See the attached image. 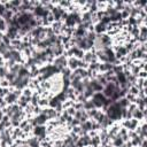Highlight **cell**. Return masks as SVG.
<instances>
[{"label": "cell", "mask_w": 147, "mask_h": 147, "mask_svg": "<svg viewBox=\"0 0 147 147\" xmlns=\"http://www.w3.org/2000/svg\"><path fill=\"white\" fill-rule=\"evenodd\" d=\"M9 2L11 5V7H14V8H18L22 5V0H10Z\"/></svg>", "instance_id": "obj_22"}, {"label": "cell", "mask_w": 147, "mask_h": 147, "mask_svg": "<svg viewBox=\"0 0 147 147\" xmlns=\"http://www.w3.org/2000/svg\"><path fill=\"white\" fill-rule=\"evenodd\" d=\"M67 10L65 9H63V8H61L60 6H54V8L51 10V14L54 16V20L55 21H61V17H62V15L65 13Z\"/></svg>", "instance_id": "obj_5"}, {"label": "cell", "mask_w": 147, "mask_h": 147, "mask_svg": "<svg viewBox=\"0 0 147 147\" xmlns=\"http://www.w3.org/2000/svg\"><path fill=\"white\" fill-rule=\"evenodd\" d=\"M90 86L94 93L95 92H102V90H103V86L101 84H99L96 79H90Z\"/></svg>", "instance_id": "obj_8"}, {"label": "cell", "mask_w": 147, "mask_h": 147, "mask_svg": "<svg viewBox=\"0 0 147 147\" xmlns=\"http://www.w3.org/2000/svg\"><path fill=\"white\" fill-rule=\"evenodd\" d=\"M62 102H60L59 101V99L56 98V95H54L49 101H48V107H51V108H53V109H55L57 106H60Z\"/></svg>", "instance_id": "obj_11"}, {"label": "cell", "mask_w": 147, "mask_h": 147, "mask_svg": "<svg viewBox=\"0 0 147 147\" xmlns=\"http://www.w3.org/2000/svg\"><path fill=\"white\" fill-rule=\"evenodd\" d=\"M7 106H8V105L6 103L5 99H3V98H0V108H1V109H3V108H5V107H7Z\"/></svg>", "instance_id": "obj_29"}, {"label": "cell", "mask_w": 147, "mask_h": 147, "mask_svg": "<svg viewBox=\"0 0 147 147\" xmlns=\"http://www.w3.org/2000/svg\"><path fill=\"white\" fill-rule=\"evenodd\" d=\"M100 145H101V141H100V138H99V136H98V134L91 138L90 146H92V147H99Z\"/></svg>", "instance_id": "obj_12"}, {"label": "cell", "mask_w": 147, "mask_h": 147, "mask_svg": "<svg viewBox=\"0 0 147 147\" xmlns=\"http://www.w3.org/2000/svg\"><path fill=\"white\" fill-rule=\"evenodd\" d=\"M7 28H8V25H7L6 21L1 18V20H0V32H2V33H6V31H7Z\"/></svg>", "instance_id": "obj_20"}, {"label": "cell", "mask_w": 147, "mask_h": 147, "mask_svg": "<svg viewBox=\"0 0 147 147\" xmlns=\"http://www.w3.org/2000/svg\"><path fill=\"white\" fill-rule=\"evenodd\" d=\"M138 92H139V88H138L136 85H131V86L127 88V93H130V94H132V95H134V96L138 95Z\"/></svg>", "instance_id": "obj_16"}, {"label": "cell", "mask_w": 147, "mask_h": 147, "mask_svg": "<svg viewBox=\"0 0 147 147\" xmlns=\"http://www.w3.org/2000/svg\"><path fill=\"white\" fill-rule=\"evenodd\" d=\"M67 62H68V57L63 54V55H60V56H57V57H54L52 64H53L54 67H56V68L61 71L63 68H67Z\"/></svg>", "instance_id": "obj_2"}, {"label": "cell", "mask_w": 147, "mask_h": 147, "mask_svg": "<svg viewBox=\"0 0 147 147\" xmlns=\"http://www.w3.org/2000/svg\"><path fill=\"white\" fill-rule=\"evenodd\" d=\"M7 74H8V69H7L5 65H3V67H0V79L6 78Z\"/></svg>", "instance_id": "obj_21"}, {"label": "cell", "mask_w": 147, "mask_h": 147, "mask_svg": "<svg viewBox=\"0 0 147 147\" xmlns=\"http://www.w3.org/2000/svg\"><path fill=\"white\" fill-rule=\"evenodd\" d=\"M132 147H136V146H132Z\"/></svg>", "instance_id": "obj_31"}, {"label": "cell", "mask_w": 147, "mask_h": 147, "mask_svg": "<svg viewBox=\"0 0 147 147\" xmlns=\"http://www.w3.org/2000/svg\"><path fill=\"white\" fill-rule=\"evenodd\" d=\"M119 88L118 84H115V83H107L105 86H103V90H102V94L107 98V99H110L113 96V94Z\"/></svg>", "instance_id": "obj_1"}, {"label": "cell", "mask_w": 147, "mask_h": 147, "mask_svg": "<svg viewBox=\"0 0 147 147\" xmlns=\"http://www.w3.org/2000/svg\"><path fill=\"white\" fill-rule=\"evenodd\" d=\"M74 103H75V101H72V100H65L64 102H62V107H63V109L65 110V109H68V108H70V107H74Z\"/></svg>", "instance_id": "obj_18"}, {"label": "cell", "mask_w": 147, "mask_h": 147, "mask_svg": "<svg viewBox=\"0 0 147 147\" xmlns=\"http://www.w3.org/2000/svg\"><path fill=\"white\" fill-rule=\"evenodd\" d=\"M65 113L68 114V116H75V113H76V109L74 108V107H70V108H68V109H65Z\"/></svg>", "instance_id": "obj_25"}, {"label": "cell", "mask_w": 147, "mask_h": 147, "mask_svg": "<svg viewBox=\"0 0 147 147\" xmlns=\"http://www.w3.org/2000/svg\"><path fill=\"white\" fill-rule=\"evenodd\" d=\"M107 32V25H105L101 22H98L96 24H94V33L95 34H102Z\"/></svg>", "instance_id": "obj_6"}, {"label": "cell", "mask_w": 147, "mask_h": 147, "mask_svg": "<svg viewBox=\"0 0 147 147\" xmlns=\"http://www.w3.org/2000/svg\"><path fill=\"white\" fill-rule=\"evenodd\" d=\"M6 11V8H5V3L2 2V0L0 1V17H2L3 13Z\"/></svg>", "instance_id": "obj_28"}, {"label": "cell", "mask_w": 147, "mask_h": 147, "mask_svg": "<svg viewBox=\"0 0 147 147\" xmlns=\"http://www.w3.org/2000/svg\"><path fill=\"white\" fill-rule=\"evenodd\" d=\"M116 102L118 103V106H119L121 108H127V106L130 105V102L127 101V99H126L125 96H123V98H119V99H118Z\"/></svg>", "instance_id": "obj_13"}, {"label": "cell", "mask_w": 147, "mask_h": 147, "mask_svg": "<svg viewBox=\"0 0 147 147\" xmlns=\"http://www.w3.org/2000/svg\"><path fill=\"white\" fill-rule=\"evenodd\" d=\"M32 94H33V91H32L31 88H29V87H25V88H23V90H22V95H23V96L31 98V96H32Z\"/></svg>", "instance_id": "obj_17"}, {"label": "cell", "mask_w": 147, "mask_h": 147, "mask_svg": "<svg viewBox=\"0 0 147 147\" xmlns=\"http://www.w3.org/2000/svg\"><path fill=\"white\" fill-rule=\"evenodd\" d=\"M136 86L141 90V88H146L147 86V79H142V78H138L137 79V83H136Z\"/></svg>", "instance_id": "obj_15"}, {"label": "cell", "mask_w": 147, "mask_h": 147, "mask_svg": "<svg viewBox=\"0 0 147 147\" xmlns=\"http://www.w3.org/2000/svg\"><path fill=\"white\" fill-rule=\"evenodd\" d=\"M78 62H79V60L78 59H76V57H68V62H67V67L71 70V71H74V70H76L77 68H78Z\"/></svg>", "instance_id": "obj_7"}, {"label": "cell", "mask_w": 147, "mask_h": 147, "mask_svg": "<svg viewBox=\"0 0 147 147\" xmlns=\"http://www.w3.org/2000/svg\"><path fill=\"white\" fill-rule=\"evenodd\" d=\"M125 98L127 99V101H129L130 103H136V99H137V96H134V95H132V94H130V93H126Z\"/></svg>", "instance_id": "obj_23"}, {"label": "cell", "mask_w": 147, "mask_h": 147, "mask_svg": "<svg viewBox=\"0 0 147 147\" xmlns=\"http://www.w3.org/2000/svg\"><path fill=\"white\" fill-rule=\"evenodd\" d=\"M93 108H95L94 107V103H93V101L91 100V99H88V100H86L84 103H83V109L84 110H91V109H93Z\"/></svg>", "instance_id": "obj_14"}, {"label": "cell", "mask_w": 147, "mask_h": 147, "mask_svg": "<svg viewBox=\"0 0 147 147\" xmlns=\"http://www.w3.org/2000/svg\"><path fill=\"white\" fill-rule=\"evenodd\" d=\"M5 101H6V103L9 106V105H15V103H17V100H18V98L14 94V93H11V92H9V94H7L5 98Z\"/></svg>", "instance_id": "obj_9"}, {"label": "cell", "mask_w": 147, "mask_h": 147, "mask_svg": "<svg viewBox=\"0 0 147 147\" xmlns=\"http://www.w3.org/2000/svg\"><path fill=\"white\" fill-rule=\"evenodd\" d=\"M113 65H114V64L108 63V62H106V63H99V69H98V71H99V74H105V72L111 70V69H113Z\"/></svg>", "instance_id": "obj_10"}, {"label": "cell", "mask_w": 147, "mask_h": 147, "mask_svg": "<svg viewBox=\"0 0 147 147\" xmlns=\"http://www.w3.org/2000/svg\"><path fill=\"white\" fill-rule=\"evenodd\" d=\"M146 76H147V71H146V70H140L139 74H138V78L146 79Z\"/></svg>", "instance_id": "obj_26"}, {"label": "cell", "mask_w": 147, "mask_h": 147, "mask_svg": "<svg viewBox=\"0 0 147 147\" xmlns=\"http://www.w3.org/2000/svg\"><path fill=\"white\" fill-rule=\"evenodd\" d=\"M9 85H10V83L6 79V78H3V79H0V87H2V88H6V87H9Z\"/></svg>", "instance_id": "obj_24"}, {"label": "cell", "mask_w": 147, "mask_h": 147, "mask_svg": "<svg viewBox=\"0 0 147 147\" xmlns=\"http://www.w3.org/2000/svg\"><path fill=\"white\" fill-rule=\"evenodd\" d=\"M5 62H6V61H5L3 57L0 55V67H3V65H5Z\"/></svg>", "instance_id": "obj_30"}, {"label": "cell", "mask_w": 147, "mask_h": 147, "mask_svg": "<svg viewBox=\"0 0 147 147\" xmlns=\"http://www.w3.org/2000/svg\"><path fill=\"white\" fill-rule=\"evenodd\" d=\"M48 99H45V98H40V100H39V102H38V106L39 107H41V108H46V107H48Z\"/></svg>", "instance_id": "obj_19"}, {"label": "cell", "mask_w": 147, "mask_h": 147, "mask_svg": "<svg viewBox=\"0 0 147 147\" xmlns=\"http://www.w3.org/2000/svg\"><path fill=\"white\" fill-rule=\"evenodd\" d=\"M83 61L86 62L87 64L92 63V62H96L98 59H96V55H95V51L92 48L91 51H87L84 53V56H83ZM99 62V61H98Z\"/></svg>", "instance_id": "obj_3"}, {"label": "cell", "mask_w": 147, "mask_h": 147, "mask_svg": "<svg viewBox=\"0 0 147 147\" xmlns=\"http://www.w3.org/2000/svg\"><path fill=\"white\" fill-rule=\"evenodd\" d=\"M5 52H7V46L3 42H0V55H2Z\"/></svg>", "instance_id": "obj_27"}, {"label": "cell", "mask_w": 147, "mask_h": 147, "mask_svg": "<svg viewBox=\"0 0 147 147\" xmlns=\"http://www.w3.org/2000/svg\"><path fill=\"white\" fill-rule=\"evenodd\" d=\"M41 113L47 117V119H48V121H51V119H56V118L60 116V114H57V113H56V110H55V109H53V108H51V107L42 108V111H41Z\"/></svg>", "instance_id": "obj_4"}, {"label": "cell", "mask_w": 147, "mask_h": 147, "mask_svg": "<svg viewBox=\"0 0 147 147\" xmlns=\"http://www.w3.org/2000/svg\"><path fill=\"white\" fill-rule=\"evenodd\" d=\"M0 20H1V17H0Z\"/></svg>", "instance_id": "obj_32"}]
</instances>
